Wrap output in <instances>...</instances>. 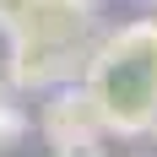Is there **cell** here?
I'll use <instances>...</instances> for the list:
<instances>
[{
    "label": "cell",
    "instance_id": "cell-1",
    "mask_svg": "<svg viewBox=\"0 0 157 157\" xmlns=\"http://www.w3.org/2000/svg\"><path fill=\"white\" fill-rule=\"evenodd\" d=\"M87 87L103 109L109 136L119 141L157 136V16L119 22L98 38Z\"/></svg>",
    "mask_w": 157,
    "mask_h": 157
},
{
    "label": "cell",
    "instance_id": "cell-2",
    "mask_svg": "<svg viewBox=\"0 0 157 157\" xmlns=\"http://www.w3.org/2000/svg\"><path fill=\"white\" fill-rule=\"evenodd\" d=\"M92 49L98 38L87 44H49V38H33V33H16L6 38V65L0 76L11 92H54V87H76L92 71Z\"/></svg>",
    "mask_w": 157,
    "mask_h": 157
},
{
    "label": "cell",
    "instance_id": "cell-3",
    "mask_svg": "<svg viewBox=\"0 0 157 157\" xmlns=\"http://www.w3.org/2000/svg\"><path fill=\"white\" fill-rule=\"evenodd\" d=\"M38 130H44L49 146H60V141H81V136H109V130H103V109H98V98H92V87H87V81L44 92Z\"/></svg>",
    "mask_w": 157,
    "mask_h": 157
},
{
    "label": "cell",
    "instance_id": "cell-4",
    "mask_svg": "<svg viewBox=\"0 0 157 157\" xmlns=\"http://www.w3.org/2000/svg\"><path fill=\"white\" fill-rule=\"evenodd\" d=\"M103 0H33L27 6V33L49 44H87L98 27Z\"/></svg>",
    "mask_w": 157,
    "mask_h": 157
},
{
    "label": "cell",
    "instance_id": "cell-5",
    "mask_svg": "<svg viewBox=\"0 0 157 157\" xmlns=\"http://www.w3.org/2000/svg\"><path fill=\"white\" fill-rule=\"evenodd\" d=\"M27 130H33V114L22 109V103H0V146H22L27 141Z\"/></svg>",
    "mask_w": 157,
    "mask_h": 157
},
{
    "label": "cell",
    "instance_id": "cell-6",
    "mask_svg": "<svg viewBox=\"0 0 157 157\" xmlns=\"http://www.w3.org/2000/svg\"><path fill=\"white\" fill-rule=\"evenodd\" d=\"M27 6L33 0H0V33H6V38L27 33Z\"/></svg>",
    "mask_w": 157,
    "mask_h": 157
},
{
    "label": "cell",
    "instance_id": "cell-7",
    "mask_svg": "<svg viewBox=\"0 0 157 157\" xmlns=\"http://www.w3.org/2000/svg\"><path fill=\"white\" fill-rule=\"evenodd\" d=\"M109 136H81V141H60L54 146V157H109Z\"/></svg>",
    "mask_w": 157,
    "mask_h": 157
},
{
    "label": "cell",
    "instance_id": "cell-8",
    "mask_svg": "<svg viewBox=\"0 0 157 157\" xmlns=\"http://www.w3.org/2000/svg\"><path fill=\"white\" fill-rule=\"evenodd\" d=\"M6 98H11V87H6V76H0V103H6Z\"/></svg>",
    "mask_w": 157,
    "mask_h": 157
},
{
    "label": "cell",
    "instance_id": "cell-9",
    "mask_svg": "<svg viewBox=\"0 0 157 157\" xmlns=\"http://www.w3.org/2000/svg\"><path fill=\"white\" fill-rule=\"evenodd\" d=\"M146 11H157V0H146Z\"/></svg>",
    "mask_w": 157,
    "mask_h": 157
},
{
    "label": "cell",
    "instance_id": "cell-10",
    "mask_svg": "<svg viewBox=\"0 0 157 157\" xmlns=\"http://www.w3.org/2000/svg\"><path fill=\"white\" fill-rule=\"evenodd\" d=\"M136 6H146V0H136Z\"/></svg>",
    "mask_w": 157,
    "mask_h": 157
}]
</instances>
